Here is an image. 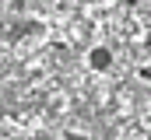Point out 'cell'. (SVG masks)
Masks as SVG:
<instances>
[{
	"mask_svg": "<svg viewBox=\"0 0 151 140\" xmlns=\"http://www.w3.org/2000/svg\"><path fill=\"white\" fill-rule=\"evenodd\" d=\"M4 32H7V25H4V18H0V35H4Z\"/></svg>",
	"mask_w": 151,
	"mask_h": 140,
	"instance_id": "cell-4",
	"label": "cell"
},
{
	"mask_svg": "<svg viewBox=\"0 0 151 140\" xmlns=\"http://www.w3.org/2000/svg\"><path fill=\"white\" fill-rule=\"evenodd\" d=\"M88 67L95 70V74L113 70V49H109V46H95V49L88 53Z\"/></svg>",
	"mask_w": 151,
	"mask_h": 140,
	"instance_id": "cell-1",
	"label": "cell"
},
{
	"mask_svg": "<svg viewBox=\"0 0 151 140\" xmlns=\"http://www.w3.org/2000/svg\"><path fill=\"white\" fill-rule=\"evenodd\" d=\"M141 77H144V81H151V63H148V67H141Z\"/></svg>",
	"mask_w": 151,
	"mask_h": 140,
	"instance_id": "cell-3",
	"label": "cell"
},
{
	"mask_svg": "<svg viewBox=\"0 0 151 140\" xmlns=\"http://www.w3.org/2000/svg\"><path fill=\"white\" fill-rule=\"evenodd\" d=\"M63 140H88V137H84V133H74V130H67V133H63Z\"/></svg>",
	"mask_w": 151,
	"mask_h": 140,
	"instance_id": "cell-2",
	"label": "cell"
}]
</instances>
